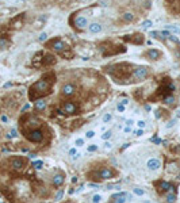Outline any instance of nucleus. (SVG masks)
Here are the masks:
<instances>
[{
    "label": "nucleus",
    "instance_id": "obj_1",
    "mask_svg": "<svg viewBox=\"0 0 180 203\" xmlns=\"http://www.w3.org/2000/svg\"><path fill=\"white\" fill-rule=\"evenodd\" d=\"M49 87H50L49 81H46V80H39V81H37V83L31 87V91H37L39 95H45L49 92Z\"/></svg>",
    "mask_w": 180,
    "mask_h": 203
},
{
    "label": "nucleus",
    "instance_id": "obj_2",
    "mask_svg": "<svg viewBox=\"0 0 180 203\" xmlns=\"http://www.w3.org/2000/svg\"><path fill=\"white\" fill-rule=\"evenodd\" d=\"M42 138H43V134H42V131L38 130V129L30 131V133L27 134V140L33 141V142H41Z\"/></svg>",
    "mask_w": 180,
    "mask_h": 203
},
{
    "label": "nucleus",
    "instance_id": "obj_3",
    "mask_svg": "<svg viewBox=\"0 0 180 203\" xmlns=\"http://www.w3.org/2000/svg\"><path fill=\"white\" fill-rule=\"evenodd\" d=\"M148 76V68L145 67H138L134 69V77L138 79V80H142Z\"/></svg>",
    "mask_w": 180,
    "mask_h": 203
},
{
    "label": "nucleus",
    "instance_id": "obj_4",
    "mask_svg": "<svg viewBox=\"0 0 180 203\" xmlns=\"http://www.w3.org/2000/svg\"><path fill=\"white\" fill-rule=\"evenodd\" d=\"M75 92H76V87L73 84H65L62 87V94L65 95V96H72Z\"/></svg>",
    "mask_w": 180,
    "mask_h": 203
},
{
    "label": "nucleus",
    "instance_id": "obj_5",
    "mask_svg": "<svg viewBox=\"0 0 180 203\" xmlns=\"http://www.w3.org/2000/svg\"><path fill=\"white\" fill-rule=\"evenodd\" d=\"M76 104L72 103V102H67L64 104V112L65 114H75L76 112Z\"/></svg>",
    "mask_w": 180,
    "mask_h": 203
},
{
    "label": "nucleus",
    "instance_id": "obj_6",
    "mask_svg": "<svg viewBox=\"0 0 180 203\" xmlns=\"http://www.w3.org/2000/svg\"><path fill=\"white\" fill-rule=\"evenodd\" d=\"M11 167L14 168V169H22V168L25 167V161L22 158H19V157H15V158L11 160Z\"/></svg>",
    "mask_w": 180,
    "mask_h": 203
},
{
    "label": "nucleus",
    "instance_id": "obj_7",
    "mask_svg": "<svg viewBox=\"0 0 180 203\" xmlns=\"http://www.w3.org/2000/svg\"><path fill=\"white\" fill-rule=\"evenodd\" d=\"M99 177L100 179H113L114 177V172L111 171V169H107V168H104V169H102V171L98 173Z\"/></svg>",
    "mask_w": 180,
    "mask_h": 203
},
{
    "label": "nucleus",
    "instance_id": "obj_8",
    "mask_svg": "<svg viewBox=\"0 0 180 203\" xmlns=\"http://www.w3.org/2000/svg\"><path fill=\"white\" fill-rule=\"evenodd\" d=\"M51 47H53V49H54L56 52H60V53L64 52V50L67 49L65 43H64L62 41H54L53 43H51Z\"/></svg>",
    "mask_w": 180,
    "mask_h": 203
},
{
    "label": "nucleus",
    "instance_id": "obj_9",
    "mask_svg": "<svg viewBox=\"0 0 180 203\" xmlns=\"http://www.w3.org/2000/svg\"><path fill=\"white\" fill-rule=\"evenodd\" d=\"M148 168H149L150 171H156V169H159L160 168V160L157 158H152L148 161Z\"/></svg>",
    "mask_w": 180,
    "mask_h": 203
},
{
    "label": "nucleus",
    "instance_id": "obj_10",
    "mask_svg": "<svg viewBox=\"0 0 180 203\" xmlns=\"http://www.w3.org/2000/svg\"><path fill=\"white\" fill-rule=\"evenodd\" d=\"M75 25L79 29H84V27L87 26V19L83 18V16H79V18H76V21H75Z\"/></svg>",
    "mask_w": 180,
    "mask_h": 203
},
{
    "label": "nucleus",
    "instance_id": "obj_11",
    "mask_svg": "<svg viewBox=\"0 0 180 203\" xmlns=\"http://www.w3.org/2000/svg\"><path fill=\"white\" fill-rule=\"evenodd\" d=\"M146 56H148V57H149L150 60H159V57H160V52H159V50H156V49H150V50H148Z\"/></svg>",
    "mask_w": 180,
    "mask_h": 203
},
{
    "label": "nucleus",
    "instance_id": "obj_12",
    "mask_svg": "<svg viewBox=\"0 0 180 203\" xmlns=\"http://www.w3.org/2000/svg\"><path fill=\"white\" fill-rule=\"evenodd\" d=\"M62 183H64V175H56L53 177V184L56 187H61Z\"/></svg>",
    "mask_w": 180,
    "mask_h": 203
},
{
    "label": "nucleus",
    "instance_id": "obj_13",
    "mask_svg": "<svg viewBox=\"0 0 180 203\" xmlns=\"http://www.w3.org/2000/svg\"><path fill=\"white\" fill-rule=\"evenodd\" d=\"M46 108V102L42 99H38L35 102V110L37 111H43V110Z\"/></svg>",
    "mask_w": 180,
    "mask_h": 203
},
{
    "label": "nucleus",
    "instance_id": "obj_14",
    "mask_svg": "<svg viewBox=\"0 0 180 203\" xmlns=\"http://www.w3.org/2000/svg\"><path fill=\"white\" fill-rule=\"evenodd\" d=\"M89 31L93 33V34H96V33H100V31H102V26H100L99 23H92V25L89 26Z\"/></svg>",
    "mask_w": 180,
    "mask_h": 203
},
{
    "label": "nucleus",
    "instance_id": "obj_15",
    "mask_svg": "<svg viewBox=\"0 0 180 203\" xmlns=\"http://www.w3.org/2000/svg\"><path fill=\"white\" fill-rule=\"evenodd\" d=\"M172 186H171L169 183H167V182H160V190H161V191H172Z\"/></svg>",
    "mask_w": 180,
    "mask_h": 203
},
{
    "label": "nucleus",
    "instance_id": "obj_16",
    "mask_svg": "<svg viewBox=\"0 0 180 203\" xmlns=\"http://www.w3.org/2000/svg\"><path fill=\"white\" fill-rule=\"evenodd\" d=\"M54 63H56V57L51 56V54H47L46 57H45V60H43L45 65H50V64H54Z\"/></svg>",
    "mask_w": 180,
    "mask_h": 203
},
{
    "label": "nucleus",
    "instance_id": "obj_17",
    "mask_svg": "<svg viewBox=\"0 0 180 203\" xmlns=\"http://www.w3.org/2000/svg\"><path fill=\"white\" fill-rule=\"evenodd\" d=\"M150 37H153L154 39H164V37H163V34L159 31H152L150 33Z\"/></svg>",
    "mask_w": 180,
    "mask_h": 203
},
{
    "label": "nucleus",
    "instance_id": "obj_18",
    "mask_svg": "<svg viewBox=\"0 0 180 203\" xmlns=\"http://www.w3.org/2000/svg\"><path fill=\"white\" fill-rule=\"evenodd\" d=\"M164 103L165 104H173L175 103V98L171 95V96H165L164 98Z\"/></svg>",
    "mask_w": 180,
    "mask_h": 203
},
{
    "label": "nucleus",
    "instance_id": "obj_19",
    "mask_svg": "<svg viewBox=\"0 0 180 203\" xmlns=\"http://www.w3.org/2000/svg\"><path fill=\"white\" fill-rule=\"evenodd\" d=\"M176 200V195L173 192H171V194H168L167 195V202L168 203H173Z\"/></svg>",
    "mask_w": 180,
    "mask_h": 203
},
{
    "label": "nucleus",
    "instance_id": "obj_20",
    "mask_svg": "<svg viewBox=\"0 0 180 203\" xmlns=\"http://www.w3.org/2000/svg\"><path fill=\"white\" fill-rule=\"evenodd\" d=\"M123 19L126 22H131L134 19V15H133V14H130V12H126V14L123 15Z\"/></svg>",
    "mask_w": 180,
    "mask_h": 203
},
{
    "label": "nucleus",
    "instance_id": "obj_21",
    "mask_svg": "<svg viewBox=\"0 0 180 203\" xmlns=\"http://www.w3.org/2000/svg\"><path fill=\"white\" fill-rule=\"evenodd\" d=\"M42 165H43V161H41V160H37V161H34V164H33V167L35 168V169H41Z\"/></svg>",
    "mask_w": 180,
    "mask_h": 203
},
{
    "label": "nucleus",
    "instance_id": "obj_22",
    "mask_svg": "<svg viewBox=\"0 0 180 203\" xmlns=\"http://www.w3.org/2000/svg\"><path fill=\"white\" fill-rule=\"evenodd\" d=\"M7 45H8L7 39H5V38H0V47H5Z\"/></svg>",
    "mask_w": 180,
    "mask_h": 203
},
{
    "label": "nucleus",
    "instance_id": "obj_23",
    "mask_svg": "<svg viewBox=\"0 0 180 203\" xmlns=\"http://www.w3.org/2000/svg\"><path fill=\"white\" fill-rule=\"evenodd\" d=\"M134 194H135V195H144L145 191L141 190V188H134Z\"/></svg>",
    "mask_w": 180,
    "mask_h": 203
},
{
    "label": "nucleus",
    "instance_id": "obj_24",
    "mask_svg": "<svg viewBox=\"0 0 180 203\" xmlns=\"http://www.w3.org/2000/svg\"><path fill=\"white\" fill-rule=\"evenodd\" d=\"M62 195H64V191H62V190H58V192L56 194V199L57 200H60V199L62 198Z\"/></svg>",
    "mask_w": 180,
    "mask_h": 203
},
{
    "label": "nucleus",
    "instance_id": "obj_25",
    "mask_svg": "<svg viewBox=\"0 0 180 203\" xmlns=\"http://www.w3.org/2000/svg\"><path fill=\"white\" fill-rule=\"evenodd\" d=\"M168 38H169V39H171V41H172V42H173V43H180V41H179V39H177V38H176V37H173V35H169V37H168Z\"/></svg>",
    "mask_w": 180,
    "mask_h": 203
},
{
    "label": "nucleus",
    "instance_id": "obj_26",
    "mask_svg": "<svg viewBox=\"0 0 180 203\" xmlns=\"http://www.w3.org/2000/svg\"><path fill=\"white\" fill-rule=\"evenodd\" d=\"M92 202L93 203H99V202H100V195H93Z\"/></svg>",
    "mask_w": 180,
    "mask_h": 203
},
{
    "label": "nucleus",
    "instance_id": "obj_27",
    "mask_svg": "<svg viewBox=\"0 0 180 203\" xmlns=\"http://www.w3.org/2000/svg\"><path fill=\"white\" fill-rule=\"evenodd\" d=\"M110 137H111V131H107V133H104V134L102 135V138H103V140H108Z\"/></svg>",
    "mask_w": 180,
    "mask_h": 203
},
{
    "label": "nucleus",
    "instance_id": "obj_28",
    "mask_svg": "<svg viewBox=\"0 0 180 203\" xmlns=\"http://www.w3.org/2000/svg\"><path fill=\"white\" fill-rule=\"evenodd\" d=\"M121 196H126V192H119V194H117V195H114V196H113V199H118V198H121Z\"/></svg>",
    "mask_w": 180,
    "mask_h": 203
},
{
    "label": "nucleus",
    "instance_id": "obj_29",
    "mask_svg": "<svg viewBox=\"0 0 180 203\" xmlns=\"http://www.w3.org/2000/svg\"><path fill=\"white\" fill-rule=\"evenodd\" d=\"M142 26H144L145 29H148V27L152 26V22H150V21H145L144 23H142Z\"/></svg>",
    "mask_w": 180,
    "mask_h": 203
},
{
    "label": "nucleus",
    "instance_id": "obj_30",
    "mask_svg": "<svg viewBox=\"0 0 180 203\" xmlns=\"http://www.w3.org/2000/svg\"><path fill=\"white\" fill-rule=\"evenodd\" d=\"M7 137H8V138H12V137H16V130H12L10 133V134L7 135Z\"/></svg>",
    "mask_w": 180,
    "mask_h": 203
},
{
    "label": "nucleus",
    "instance_id": "obj_31",
    "mask_svg": "<svg viewBox=\"0 0 180 203\" xmlns=\"http://www.w3.org/2000/svg\"><path fill=\"white\" fill-rule=\"evenodd\" d=\"M46 38H47V35H46V34H45V33H42L41 35H39V41H45Z\"/></svg>",
    "mask_w": 180,
    "mask_h": 203
},
{
    "label": "nucleus",
    "instance_id": "obj_32",
    "mask_svg": "<svg viewBox=\"0 0 180 203\" xmlns=\"http://www.w3.org/2000/svg\"><path fill=\"white\" fill-rule=\"evenodd\" d=\"M110 119H111V115L107 114V115H104V118H103V122H108Z\"/></svg>",
    "mask_w": 180,
    "mask_h": 203
},
{
    "label": "nucleus",
    "instance_id": "obj_33",
    "mask_svg": "<svg viewBox=\"0 0 180 203\" xmlns=\"http://www.w3.org/2000/svg\"><path fill=\"white\" fill-rule=\"evenodd\" d=\"M76 145H77V146H81V145H84V141H83L81 138H79V140L76 141Z\"/></svg>",
    "mask_w": 180,
    "mask_h": 203
},
{
    "label": "nucleus",
    "instance_id": "obj_34",
    "mask_svg": "<svg viewBox=\"0 0 180 203\" xmlns=\"http://www.w3.org/2000/svg\"><path fill=\"white\" fill-rule=\"evenodd\" d=\"M168 29H171L172 31H176V33H180V30L177 29V27H173V26H168Z\"/></svg>",
    "mask_w": 180,
    "mask_h": 203
},
{
    "label": "nucleus",
    "instance_id": "obj_35",
    "mask_svg": "<svg viewBox=\"0 0 180 203\" xmlns=\"http://www.w3.org/2000/svg\"><path fill=\"white\" fill-rule=\"evenodd\" d=\"M88 150L89 152H93V150H96V145H91L89 148H88Z\"/></svg>",
    "mask_w": 180,
    "mask_h": 203
},
{
    "label": "nucleus",
    "instance_id": "obj_36",
    "mask_svg": "<svg viewBox=\"0 0 180 203\" xmlns=\"http://www.w3.org/2000/svg\"><path fill=\"white\" fill-rule=\"evenodd\" d=\"M93 135H95V133H93V131H88V133H87V137H88V138H92Z\"/></svg>",
    "mask_w": 180,
    "mask_h": 203
},
{
    "label": "nucleus",
    "instance_id": "obj_37",
    "mask_svg": "<svg viewBox=\"0 0 180 203\" xmlns=\"http://www.w3.org/2000/svg\"><path fill=\"white\" fill-rule=\"evenodd\" d=\"M122 198H123V196H121V198H118L115 203H125V199H122Z\"/></svg>",
    "mask_w": 180,
    "mask_h": 203
},
{
    "label": "nucleus",
    "instance_id": "obj_38",
    "mask_svg": "<svg viewBox=\"0 0 180 203\" xmlns=\"http://www.w3.org/2000/svg\"><path fill=\"white\" fill-rule=\"evenodd\" d=\"M138 126L141 127V129H142V127H145V122H144V120H139V122H138Z\"/></svg>",
    "mask_w": 180,
    "mask_h": 203
},
{
    "label": "nucleus",
    "instance_id": "obj_39",
    "mask_svg": "<svg viewBox=\"0 0 180 203\" xmlns=\"http://www.w3.org/2000/svg\"><path fill=\"white\" fill-rule=\"evenodd\" d=\"M152 141H153V142H156V144H160V142H161V140H160V138H152Z\"/></svg>",
    "mask_w": 180,
    "mask_h": 203
},
{
    "label": "nucleus",
    "instance_id": "obj_40",
    "mask_svg": "<svg viewBox=\"0 0 180 203\" xmlns=\"http://www.w3.org/2000/svg\"><path fill=\"white\" fill-rule=\"evenodd\" d=\"M30 108V104H26L25 107H23V110H22V111H26V110H29Z\"/></svg>",
    "mask_w": 180,
    "mask_h": 203
},
{
    "label": "nucleus",
    "instance_id": "obj_41",
    "mask_svg": "<svg viewBox=\"0 0 180 203\" xmlns=\"http://www.w3.org/2000/svg\"><path fill=\"white\" fill-rule=\"evenodd\" d=\"M118 110H119V111H123V110H125V107L122 106V104H119V106H118Z\"/></svg>",
    "mask_w": 180,
    "mask_h": 203
},
{
    "label": "nucleus",
    "instance_id": "obj_42",
    "mask_svg": "<svg viewBox=\"0 0 180 203\" xmlns=\"http://www.w3.org/2000/svg\"><path fill=\"white\" fill-rule=\"evenodd\" d=\"M1 120H3V122H7V120H8V118H7L5 115H3V116H1Z\"/></svg>",
    "mask_w": 180,
    "mask_h": 203
},
{
    "label": "nucleus",
    "instance_id": "obj_43",
    "mask_svg": "<svg viewBox=\"0 0 180 203\" xmlns=\"http://www.w3.org/2000/svg\"><path fill=\"white\" fill-rule=\"evenodd\" d=\"M126 123H127V126H131V125H133V120H131V119H129L127 122H126Z\"/></svg>",
    "mask_w": 180,
    "mask_h": 203
},
{
    "label": "nucleus",
    "instance_id": "obj_44",
    "mask_svg": "<svg viewBox=\"0 0 180 203\" xmlns=\"http://www.w3.org/2000/svg\"><path fill=\"white\" fill-rule=\"evenodd\" d=\"M135 134H137V135H142L144 133H142V130H138V131H135Z\"/></svg>",
    "mask_w": 180,
    "mask_h": 203
},
{
    "label": "nucleus",
    "instance_id": "obj_45",
    "mask_svg": "<svg viewBox=\"0 0 180 203\" xmlns=\"http://www.w3.org/2000/svg\"><path fill=\"white\" fill-rule=\"evenodd\" d=\"M75 153H76V150H75V149H71V152H69V154L72 156V154H75Z\"/></svg>",
    "mask_w": 180,
    "mask_h": 203
},
{
    "label": "nucleus",
    "instance_id": "obj_46",
    "mask_svg": "<svg viewBox=\"0 0 180 203\" xmlns=\"http://www.w3.org/2000/svg\"><path fill=\"white\" fill-rule=\"evenodd\" d=\"M0 203H4V199L1 198V196H0Z\"/></svg>",
    "mask_w": 180,
    "mask_h": 203
},
{
    "label": "nucleus",
    "instance_id": "obj_47",
    "mask_svg": "<svg viewBox=\"0 0 180 203\" xmlns=\"http://www.w3.org/2000/svg\"><path fill=\"white\" fill-rule=\"evenodd\" d=\"M179 164H180V161H179Z\"/></svg>",
    "mask_w": 180,
    "mask_h": 203
}]
</instances>
